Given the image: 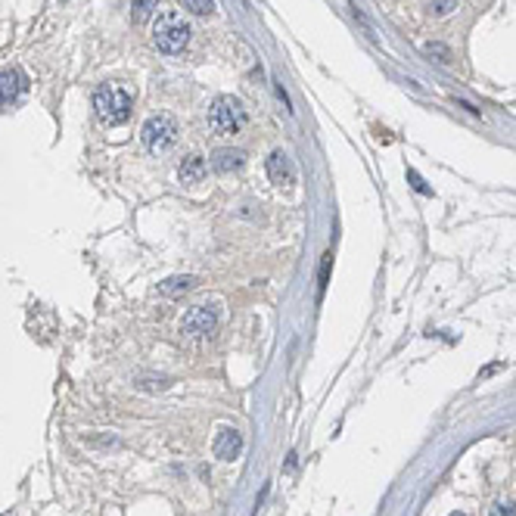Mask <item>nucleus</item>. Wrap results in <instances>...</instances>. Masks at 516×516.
<instances>
[{
	"label": "nucleus",
	"instance_id": "f3484780",
	"mask_svg": "<svg viewBox=\"0 0 516 516\" xmlns=\"http://www.w3.org/2000/svg\"><path fill=\"white\" fill-rule=\"evenodd\" d=\"M451 516H467V513H451Z\"/></svg>",
	"mask_w": 516,
	"mask_h": 516
},
{
	"label": "nucleus",
	"instance_id": "6e6552de",
	"mask_svg": "<svg viewBox=\"0 0 516 516\" xmlns=\"http://www.w3.org/2000/svg\"><path fill=\"white\" fill-rule=\"evenodd\" d=\"M268 177H271L274 184H280V187L293 181V162H289V156L283 150L271 153V159H268Z\"/></svg>",
	"mask_w": 516,
	"mask_h": 516
},
{
	"label": "nucleus",
	"instance_id": "9b49d317",
	"mask_svg": "<svg viewBox=\"0 0 516 516\" xmlns=\"http://www.w3.org/2000/svg\"><path fill=\"white\" fill-rule=\"evenodd\" d=\"M159 13V0H131V19L134 22H146Z\"/></svg>",
	"mask_w": 516,
	"mask_h": 516
},
{
	"label": "nucleus",
	"instance_id": "423d86ee",
	"mask_svg": "<svg viewBox=\"0 0 516 516\" xmlns=\"http://www.w3.org/2000/svg\"><path fill=\"white\" fill-rule=\"evenodd\" d=\"M22 90H25V75H22L16 66L0 69V109L13 106L16 100L22 97Z\"/></svg>",
	"mask_w": 516,
	"mask_h": 516
},
{
	"label": "nucleus",
	"instance_id": "dca6fc26",
	"mask_svg": "<svg viewBox=\"0 0 516 516\" xmlns=\"http://www.w3.org/2000/svg\"><path fill=\"white\" fill-rule=\"evenodd\" d=\"M491 516H516V504L513 501H498L491 507Z\"/></svg>",
	"mask_w": 516,
	"mask_h": 516
},
{
	"label": "nucleus",
	"instance_id": "1a4fd4ad",
	"mask_svg": "<svg viewBox=\"0 0 516 516\" xmlns=\"http://www.w3.org/2000/svg\"><path fill=\"white\" fill-rule=\"evenodd\" d=\"M243 162H246V153H243V150H218V153L212 156V168L221 171V175L243 168Z\"/></svg>",
	"mask_w": 516,
	"mask_h": 516
},
{
	"label": "nucleus",
	"instance_id": "0eeeda50",
	"mask_svg": "<svg viewBox=\"0 0 516 516\" xmlns=\"http://www.w3.org/2000/svg\"><path fill=\"white\" fill-rule=\"evenodd\" d=\"M215 457H221V460H233L243 451V435L237 433V429H230V426H224V429H218V435H215Z\"/></svg>",
	"mask_w": 516,
	"mask_h": 516
},
{
	"label": "nucleus",
	"instance_id": "39448f33",
	"mask_svg": "<svg viewBox=\"0 0 516 516\" xmlns=\"http://www.w3.org/2000/svg\"><path fill=\"white\" fill-rule=\"evenodd\" d=\"M218 330V311L209 308V305H193L190 311L181 320V333L187 336H212Z\"/></svg>",
	"mask_w": 516,
	"mask_h": 516
},
{
	"label": "nucleus",
	"instance_id": "2eb2a0df",
	"mask_svg": "<svg viewBox=\"0 0 516 516\" xmlns=\"http://www.w3.org/2000/svg\"><path fill=\"white\" fill-rule=\"evenodd\" d=\"M408 181H411V187H414V190H417V193H423V197H429V193H433V190H429V187H426V181H423V177H420L414 168H408Z\"/></svg>",
	"mask_w": 516,
	"mask_h": 516
},
{
	"label": "nucleus",
	"instance_id": "f8f14e48",
	"mask_svg": "<svg viewBox=\"0 0 516 516\" xmlns=\"http://www.w3.org/2000/svg\"><path fill=\"white\" fill-rule=\"evenodd\" d=\"M193 286H197V277H193V274H184V277H168L165 283H162V293L165 295H181Z\"/></svg>",
	"mask_w": 516,
	"mask_h": 516
},
{
	"label": "nucleus",
	"instance_id": "20e7f679",
	"mask_svg": "<svg viewBox=\"0 0 516 516\" xmlns=\"http://www.w3.org/2000/svg\"><path fill=\"white\" fill-rule=\"evenodd\" d=\"M175 137H177V124L171 115H153L143 124V131H140V140H143V146L150 153H165L175 143Z\"/></svg>",
	"mask_w": 516,
	"mask_h": 516
},
{
	"label": "nucleus",
	"instance_id": "9d476101",
	"mask_svg": "<svg viewBox=\"0 0 516 516\" xmlns=\"http://www.w3.org/2000/svg\"><path fill=\"white\" fill-rule=\"evenodd\" d=\"M177 175H181L184 184H199L202 177H206V162H202V156H187L181 162V168H177Z\"/></svg>",
	"mask_w": 516,
	"mask_h": 516
},
{
	"label": "nucleus",
	"instance_id": "ddd939ff",
	"mask_svg": "<svg viewBox=\"0 0 516 516\" xmlns=\"http://www.w3.org/2000/svg\"><path fill=\"white\" fill-rule=\"evenodd\" d=\"M181 4H184V10H190L197 16H206L215 10V0H181Z\"/></svg>",
	"mask_w": 516,
	"mask_h": 516
},
{
	"label": "nucleus",
	"instance_id": "f257e3e1",
	"mask_svg": "<svg viewBox=\"0 0 516 516\" xmlns=\"http://www.w3.org/2000/svg\"><path fill=\"white\" fill-rule=\"evenodd\" d=\"M187 41H190V25L184 22L181 13L175 10H162L153 19V44L162 53H181Z\"/></svg>",
	"mask_w": 516,
	"mask_h": 516
},
{
	"label": "nucleus",
	"instance_id": "7ed1b4c3",
	"mask_svg": "<svg viewBox=\"0 0 516 516\" xmlns=\"http://www.w3.org/2000/svg\"><path fill=\"white\" fill-rule=\"evenodd\" d=\"M209 122H212V128L221 131V134H237L246 122V109L233 97H218L212 103V109H209Z\"/></svg>",
	"mask_w": 516,
	"mask_h": 516
},
{
	"label": "nucleus",
	"instance_id": "f03ea898",
	"mask_svg": "<svg viewBox=\"0 0 516 516\" xmlns=\"http://www.w3.org/2000/svg\"><path fill=\"white\" fill-rule=\"evenodd\" d=\"M131 93L119 88V84H100L93 93V109H97V119L103 124H122L131 115Z\"/></svg>",
	"mask_w": 516,
	"mask_h": 516
},
{
	"label": "nucleus",
	"instance_id": "4468645a",
	"mask_svg": "<svg viewBox=\"0 0 516 516\" xmlns=\"http://www.w3.org/2000/svg\"><path fill=\"white\" fill-rule=\"evenodd\" d=\"M460 0H429V10H433L435 16H448L451 10H457Z\"/></svg>",
	"mask_w": 516,
	"mask_h": 516
}]
</instances>
